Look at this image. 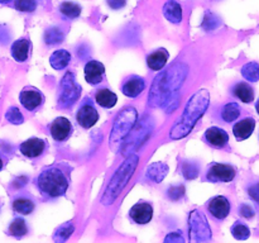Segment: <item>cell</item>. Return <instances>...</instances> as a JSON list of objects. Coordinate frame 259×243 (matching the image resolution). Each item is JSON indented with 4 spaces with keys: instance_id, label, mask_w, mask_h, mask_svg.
Wrapping results in <instances>:
<instances>
[{
    "instance_id": "6da1fadb",
    "label": "cell",
    "mask_w": 259,
    "mask_h": 243,
    "mask_svg": "<svg viewBox=\"0 0 259 243\" xmlns=\"http://www.w3.org/2000/svg\"><path fill=\"white\" fill-rule=\"evenodd\" d=\"M210 95L206 90H200L192 96L187 103L186 109L184 111V115L179 120V123L175 124L171 131V138L180 139L186 137L192 128L195 127L199 118H201L202 114L209 106Z\"/></svg>"
},
{
    "instance_id": "7a4b0ae2",
    "label": "cell",
    "mask_w": 259,
    "mask_h": 243,
    "mask_svg": "<svg viewBox=\"0 0 259 243\" xmlns=\"http://www.w3.org/2000/svg\"><path fill=\"white\" fill-rule=\"evenodd\" d=\"M70 177L61 165H53L40 172L37 179V186L43 196L48 199L62 196L67 191Z\"/></svg>"
},
{
    "instance_id": "3957f363",
    "label": "cell",
    "mask_w": 259,
    "mask_h": 243,
    "mask_svg": "<svg viewBox=\"0 0 259 243\" xmlns=\"http://www.w3.org/2000/svg\"><path fill=\"white\" fill-rule=\"evenodd\" d=\"M189 222L191 242H202V240H209L211 238V228L201 212L199 210L191 212Z\"/></svg>"
},
{
    "instance_id": "277c9868",
    "label": "cell",
    "mask_w": 259,
    "mask_h": 243,
    "mask_svg": "<svg viewBox=\"0 0 259 243\" xmlns=\"http://www.w3.org/2000/svg\"><path fill=\"white\" fill-rule=\"evenodd\" d=\"M137 120V110L134 108H126L121 111L116 118L115 124H114L113 133H111L110 139L111 143H119L126 134L133 128L134 123Z\"/></svg>"
},
{
    "instance_id": "5b68a950",
    "label": "cell",
    "mask_w": 259,
    "mask_h": 243,
    "mask_svg": "<svg viewBox=\"0 0 259 243\" xmlns=\"http://www.w3.org/2000/svg\"><path fill=\"white\" fill-rule=\"evenodd\" d=\"M61 89H62V91H61L60 100H58L60 108H68L80 98L81 88L80 85L75 83L72 72L66 73L65 77L62 78V83H61Z\"/></svg>"
},
{
    "instance_id": "8992f818",
    "label": "cell",
    "mask_w": 259,
    "mask_h": 243,
    "mask_svg": "<svg viewBox=\"0 0 259 243\" xmlns=\"http://www.w3.org/2000/svg\"><path fill=\"white\" fill-rule=\"evenodd\" d=\"M235 169L230 165L212 164L207 169L206 179L211 182H230L235 177Z\"/></svg>"
},
{
    "instance_id": "52a82bcc",
    "label": "cell",
    "mask_w": 259,
    "mask_h": 243,
    "mask_svg": "<svg viewBox=\"0 0 259 243\" xmlns=\"http://www.w3.org/2000/svg\"><path fill=\"white\" fill-rule=\"evenodd\" d=\"M19 100L27 110L33 111L42 105L43 101H45V96L38 89L29 86V88H24L20 91Z\"/></svg>"
},
{
    "instance_id": "ba28073f",
    "label": "cell",
    "mask_w": 259,
    "mask_h": 243,
    "mask_svg": "<svg viewBox=\"0 0 259 243\" xmlns=\"http://www.w3.org/2000/svg\"><path fill=\"white\" fill-rule=\"evenodd\" d=\"M51 136L57 142H62L71 136L72 132V124L65 116H58L51 124Z\"/></svg>"
},
{
    "instance_id": "9c48e42d",
    "label": "cell",
    "mask_w": 259,
    "mask_h": 243,
    "mask_svg": "<svg viewBox=\"0 0 259 243\" xmlns=\"http://www.w3.org/2000/svg\"><path fill=\"white\" fill-rule=\"evenodd\" d=\"M76 120L82 128L89 129L95 126L96 122L99 120V113L91 104L86 103L78 109L77 114H76Z\"/></svg>"
},
{
    "instance_id": "30bf717a",
    "label": "cell",
    "mask_w": 259,
    "mask_h": 243,
    "mask_svg": "<svg viewBox=\"0 0 259 243\" xmlns=\"http://www.w3.org/2000/svg\"><path fill=\"white\" fill-rule=\"evenodd\" d=\"M129 217L137 224H147L153 218V208L148 202H137L132 207Z\"/></svg>"
},
{
    "instance_id": "8fae6325",
    "label": "cell",
    "mask_w": 259,
    "mask_h": 243,
    "mask_svg": "<svg viewBox=\"0 0 259 243\" xmlns=\"http://www.w3.org/2000/svg\"><path fill=\"white\" fill-rule=\"evenodd\" d=\"M207 209L215 219H225L230 213V202L227 197L220 195V196H215L210 200Z\"/></svg>"
},
{
    "instance_id": "7c38bea8",
    "label": "cell",
    "mask_w": 259,
    "mask_h": 243,
    "mask_svg": "<svg viewBox=\"0 0 259 243\" xmlns=\"http://www.w3.org/2000/svg\"><path fill=\"white\" fill-rule=\"evenodd\" d=\"M105 75V67L96 60L89 61L85 65V78L90 85H98L103 81Z\"/></svg>"
},
{
    "instance_id": "4fadbf2b",
    "label": "cell",
    "mask_w": 259,
    "mask_h": 243,
    "mask_svg": "<svg viewBox=\"0 0 259 243\" xmlns=\"http://www.w3.org/2000/svg\"><path fill=\"white\" fill-rule=\"evenodd\" d=\"M205 139H206L207 144L214 148H223L229 142V136L224 129L219 128V127H210L205 132Z\"/></svg>"
},
{
    "instance_id": "5bb4252c",
    "label": "cell",
    "mask_w": 259,
    "mask_h": 243,
    "mask_svg": "<svg viewBox=\"0 0 259 243\" xmlns=\"http://www.w3.org/2000/svg\"><path fill=\"white\" fill-rule=\"evenodd\" d=\"M19 149L25 157H28V158H35V157H39L40 154L45 152L46 143L45 141L40 138H30L27 139L25 142H23V143L20 144Z\"/></svg>"
},
{
    "instance_id": "9a60e30c",
    "label": "cell",
    "mask_w": 259,
    "mask_h": 243,
    "mask_svg": "<svg viewBox=\"0 0 259 243\" xmlns=\"http://www.w3.org/2000/svg\"><path fill=\"white\" fill-rule=\"evenodd\" d=\"M146 88V83H144L143 77L139 76H131L126 81H124L123 86H121V91L125 96L129 98H137L142 94V91Z\"/></svg>"
},
{
    "instance_id": "2e32d148",
    "label": "cell",
    "mask_w": 259,
    "mask_h": 243,
    "mask_svg": "<svg viewBox=\"0 0 259 243\" xmlns=\"http://www.w3.org/2000/svg\"><path fill=\"white\" fill-rule=\"evenodd\" d=\"M255 128V120L253 118H244L235 123L233 127V133H234L235 138L238 141H244V139L249 138L252 133L254 132Z\"/></svg>"
},
{
    "instance_id": "e0dca14e",
    "label": "cell",
    "mask_w": 259,
    "mask_h": 243,
    "mask_svg": "<svg viewBox=\"0 0 259 243\" xmlns=\"http://www.w3.org/2000/svg\"><path fill=\"white\" fill-rule=\"evenodd\" d=\"M30 40L27 39V38H20V39L15 40L14 43L12 45V56L15 61L18 62H24L27 61V58L29 57L30 53Z\"/></svg>"
},
{
    "instance_id": "ac0fdd59",
    "label": "cell",
    "mask_w": 259,
    "mask_h": 243,
    "mask_svg": "<svg viewBox=\"0 0 259 243\" xmlns=\"http://www.w3.org/2000/svg\"><path fill=\"white\" fill-rule=\"evenodd\" d=\"M163 15L168 22L180 24L182 22V7L176 0H168L163 5Z\"/></svg>"
},
{
    "instance_id": "d6986e66",
    "label": "cell",
    "mask_w": 259,
    "mask_h": 243,
    "mask_svg": "<svg viewBox=\"0 0 259 243\" xmlns=\"http://www.w3.org/2000/svg\"><path fill=\"white\" fill-rule=\"evenodd\" d=\"M168 52L164 48H159L147 57V65L151 70L161 71L168 61Z\"/></svg>"
},
{
    "instance_id": "ffe728a7",
    "label": "cell",
    "mask_w": 259,
    "mask_h": 243,
    "mask_svg": "<svg viewBox=\"0 0 259 243\" xmlns=\"http://www.w3.org/2000/svg\"><path fill=\"white\" fill-rule=\"evenodd\" d=\"M233 94H234L235 98H238L245 104H249L254 100V90L247 83H238L233 89Z\"/></svg>"
},
{
    "instance_id": "44dd1931",
    "label": "cell",
    "mask_w": 259,
    "mask_h": 243,
    "mask_svg": "<svg viewBox=\"0 0 259 243\" xmlns=\"http://www.w3.org/2000/svg\"><path fill=\"white\" fill-rule=\"evenodd\" d=\"M71 61V55L68 51L66 50H58L51 55L50 57V65L52 66L55 70H63L68 66Z\"/></svg>"
},
{
    "instance_id": "7402d4cb",
    "label": "cell",
    "mask_w": 259,
    "mask_h": 243,
    "mask_svg": "<svg viewBox=\"0 0 259 243\" xmlns=\"http://www.w3.org/2000/svg\"><path fill=\"white\" fill-rule=\"evenodd\" d=\"M95 100L103 108L110 109L115 105L116 101H118V98H116L115 93H113L110 89H100L95 94Z\"/></svg>"
},
{
    "instance_id": "603a6c76",
    "label": "cell",
    "mask_w": 259,
    "mask_h": 243,
    "mask_svg": "<svg viewBox=\"0 0 259 243\" xmlns=\"http://www.w3.org/2000/svg\"><path fill=\"white\" fill-rule=\"evenodd\" d=\"M167 171H168V167H167L166 164L154 162L147 170V176L151 180H153L154 182H161L167 175Z\"/></svg>"
},
{
    "instance_id": "cb8c5ba5",
    "label": "cell",
    "mask_w": 259,
    "mask_h": 243,
    "mask_svg": "<svg viewBox=\"0 0 259 243\" xmlns=\"http://www.w3.org/2000/svg\"><path fill=\"white\" fill-rule=\"evenodd\" d=\"M240 113H242V110H240V106L237 103H228L223 106L222 118L227 123H232V122L237 120L239 118Z\"/></svg>"
},
{
    "instance_id": "d4e9b609",
    "label": "cell",
    "mask_w": 259,
    "mask_h": 243,
    "mask_svg": "<svg viewBox=\"0 0 259 243\" xmlns=\"http://www.w3.org/2000/svg\"><path fill=\"white\" fill-rule=\"evenodd\" d=\"M13 209L19 214L28 215L34 210V202L27 197H18L13 201Z\"/></svg>"
},
{
    "instance_id": "484cf974",
    "label": "cell",
    "mask_w": 259,
    "mask_h": 243,
    "mask_svg": "<svg viewBox=\"0 0 259 243\" xmlns=\"http://www.w3.org/2000/svg\"><path fill=\"white\" fill-rule=\"evenodd\" d=\"M243 77L250 83H257L259 81V63L248 62L242 67Z\"/></svg>"
},
{
    "instance_id": "4316f807",
    "label": "cell",
    "mask_w": 259,
    "mask_h": 243,
    "mask_svg": "<svg viewBox=\"0 0 259 243\" xmlns=\"http://www.w3.org/2000/svg\"><path fill=\"white\" fill-rule=\"evenodd\" d=\"M27 224H25V222L22 218H15L12 222V224L9 225V234L13 235V237L22 238L23 235L27 234Z\"/></svg>"
},
{
    "instance_id": "83f0119b",
    "label": "cell",
    "mask_w": 259,
    "mask_h": 243,
    "mask_svg": "<svg viewBox=\"0 0 259 243\" xmlns=\"http://www.w3.org/2000/svg\"><path fill=\"white\" fill-rule=\"evenodd\" d=\"M60 12L67 18H77L81 14V7L72 2H63L60 5Z\"/></svg>"
},
{
    "instance_id": "f1b7e54d",
    "label": "cell",
    "mask_w": 259,
    "mask_h": 243,
    "mask_svg": "<svg viewBox=\"0 0 259 243\" xmlns=\"http://www.w3.org/2000/svg\"><path fill=\"white\" fill-rule=\"evenodd\" d=\"M232 234L233 237L237 238V239L243 240V239H247V238L249 237L250 230L245 224H243V223L240 222H237L232 227Z\"/></svg>"
},
{
    "instance_id": "f546056e",
    "label": "cell",
    "mask_w": 259,
    "mask_h": 243,
    "mask_svg": "<svg viewBox=\"0 0 259 243\" xmlns=\"http://www.w3.org/2000/svg\"><path fill=\"white\" fill-rule=\"evenodd\" d=\"M63 39V33L58 28H52L48 29L45 34V40L47 45H56V43H61Z\"/></svg>"
},
{
    "instance_id": "4dcf8cb0",
    "label": "cell",
    "mask_w": 259,
    "mask_h": 243,
    "mask_svg": "<svg viewBox=\"0 0 259 243\" xmlns=\"http://www.w3.org/2000/svg\"><path fill=\"white\" fill-rule=\"evenodd\" d=\"M14 8L22 13H33L37 8L35 0H15Z\"/></svg>"
},
{
    "instance_id": "1f68e13d",
    "label": "cell",
    "mask_w": 259,
    "mask_h": 243,
    "mask_svg": "<svg viewBox=\"0 0 259 243\" xmlns=\"http://www.w3.org/2000/svg\"><path fill=\"white\" fill-rule=\"evenodd\" d=\"M5 118L12 124H22L23 120H24L20 110L18 108H15V106H12V108L8 109L7 114H5Z\"/></svg>"
},
{
    "instance_id": "d6a6232c",
    "label": "cell",
    "mask_w": 259,
    "mask_h": 243,
    "mask_svg": "<svg viewBox=\"0 0 259 243\" xmlns=\"http://www.w3.org/2000/svg\"><path fill=\"white\" fill-rule=\"evenodd\" d=\"M184 175L186 179H194L197 176V169L195 164L190 162V164H185L184 166Z\"/></svg>"
},
{
    "instance_id": "836d02e7",
    "label": "cell",
    "mask_w": 259,
    "mask_h": 243,
    "mask_svg": "<svg viewBox=\"0 0 259 243\" xmlns=\"http://www.w3.org/2000/svg\"><path fill=\"white\" fill-rule=\"evenodd\" d=\"M239 213H240V215H242V217H244V218H253V217H254V210H253V208L250 207V205H248V204H243L242 207H240Z\"/></svg>"
},
{
    "instance_id": "e575fe53",
    "label": "cell",
    "mask_w": 259,
    "mask_h": 243,
    "mask_svg": "<svg viewBox=\"0 0 259 243\" xmlns=\"http://www.w3.org/2000/svg\"><path fill=\"white\" fill-rule=\"evenodd\" d=\"M248 192H249V196L259 205V182L252 185V186L248 189Z\"/></svg>"
},
{
    "instance_id": "d590c367",
    "label": "cell",
    "mask_w": 259,
    "mask_h": 243,
    "mask_svg": "<svg viewBox=\"0 0 259 243\" xmlns=\"http://www.w3.org/2000/svg\"><path fill=\"white\" fill-rule=\"evenodd\" d=\"M164 240H166V242H181V243L185 242L184 237L181 235V232L171 233L169 235H167L166 239H164Z\"/></svg>"
},
{
    "instance_id": "8d00e7d4",
    "label": "cell",
    "mask_w": 259,
    "mask_h": 243,
    "mask_svg": "<svg viewBox=\"0 0 259 243\" xmlns=\"http://www.w3.org/2000/svg\"><path fill=\"white\" fill-rule=\"evenodd\" d=\"M108 4L113 9H119V8H123L125 5V0H109Z\"/></svg>"
},
{
    "instance_id": "74e56055",
    "label": "cell",
    "mask_w": 259,
    "mask_h": 243,
    "mask_svg": "<svg viewBox=\"0 0 259 243\" xmlns=\"http://www.w3.org/2000/svg\"><path fill=\"white\" fill-rule=\"evenodd\" d=\"M12 2H15V0H0V4H10Z\"/></svg>"
},
{
    "instance_id": "f35d334b",
    "label": "cell",
    "mask_w": 259,
    "mask_h": 243,
    "mask_svg": "<svg viewBox=\"0 0 259 243\" xmlns=\"http://www.w3.org/2000/svg\"><path fill=\"white\" fill-rule=\"evenodd\" d=\"M255 109H257V113L259 114V100L257 101V104H255Z\"/></svg>"
},
{
    "instance_id": "ab89813d",
    "label": "cell",
    "mask_w": 259,
    "mask_h": 243,
    "mask_svg": "<svg viewBox=\"0 0 259 243\" xmlns=\"http://www.w3.org/2000/svg\"><path fill=\"white\" fill-rule=\"evenodd\" d=\"M3 169V159H2V157H0V170Z\"/></svg>"
}]
</instances>
